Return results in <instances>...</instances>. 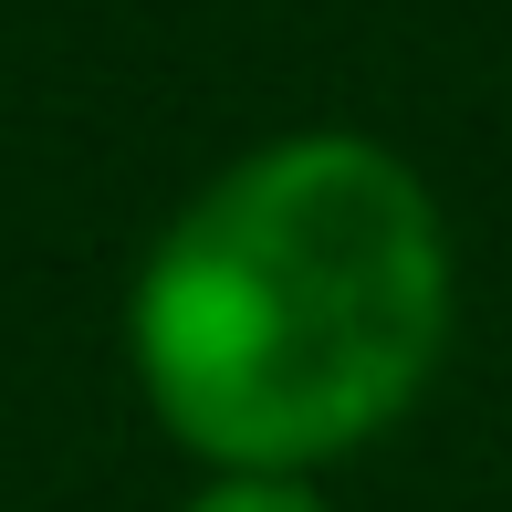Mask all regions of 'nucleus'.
I'll use <instances>...</instances> for the list:
<instances>
[{
  "mask_svg": "<svg viewBox=\"0 0 512 512\" xmlns=\"http://www.w3.org/2000/svg\"><path fill=\"white\" fill-rule=\"evenodd\" d=\"M136 387L209 471L304 481L398 429L450 345V230L377 136H283L168 220L126 304Z\"/></svg>",
  "mask_w": 512,
  "mask_h": 512,
  "instance_id": "nucleus-1",
  "label": "nucleus"
},
{
  "mask_svg": "<svg viewBox=\"0 0 512 512\" xmlns=\"http://www.w3.org/2000/svg\"><path fill=\"white\" fill-rule=\"evenodd\" d=\"M189 512H335L314 481H251V471H220Z\"/></svg>",
  "mask_w": 512,
  "mask_h": 512,
  "instance_id": "nucleus-2",
  "label": "nucleus"
}]
</instances>
